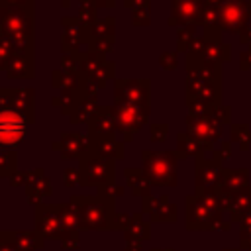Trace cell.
Wrapping results in <instances>:
<instances>
[{
	"mask_svg": "<svg viewBox=\"0 0 251 251\" xmlns=\"http://www.w3.org/2000/svg\"><path fill=\"white\" fill-rule=\"evenodd\" d=\"M18 88L0 86V147L14 149L18 147L27 131V126L35 122L33 114H27L16 106Z\"/></svg>",
	"mask_w": 251,
	"mask_h": 251,
	"instance_id": "6da1fadb",
	"label": "cell"
},
{
	"mask_svg": "<svg viewBox=\"0 0 251 251\" xmlns=\"http://www.w3.org/2000/svg\"><path fill=\"white\" fill-rule=\"evenodd\" d=\"M33 10L20 6H2L0 8V29L2 35L12 41L14 53L35 55V33H33Z\"/></svg>",
	"mask_w": 251,
	"mask_h": 251,
	"instance_id": "7a4b0ae2",
	"label": "cell"
},
{
	"mask_svg": "<svg viewBox=\"0 0 251 251\" xmlns=\"http://www.w3.org/2000/svg\"><path fill=\"white\" fill-rule=\"evenodd\" d=\"M114 104H151V82L147 78H116L114 80Z\"/></svg>",
	"mask_w": 251,
	"mask_h": 251,
	"instance_id": "3957f363",
	"label": "cell"
},
{
	"mask_svg": "<svg viewBox=\"0 0 251 251\" xmlns=\"http://www.w3.org/2000/svg\"><path fill=\"white\" fill-rule=\"evenodd\" d=\"M116 118H118V131L126 137V141H131L133 133L139 131L151 114V106H135V104H114Z\"/></svg>",
	"mask_w": 251,
	"mask_h": 251,
	"instance_id": "277c9868",
	"label": "cell"
},
{
	"mask_svg": "<svg viewBox=\"0 0 251 251\" xmlns=\"http://www.w3.org/2000/svg\"><path fill=\"white\" fill-rule=\"evenodd\" d=\"M84 76L96 88H104L112 78L116 80V65L102 55L86 51L84 55Z\"/></svg>",
	"mask_w": 251,
	"mask_h": 251,
	"instance_id": "5b68a950",
	"label": "cell"
},
{
	"mask_svg": "<svg viewBox=\"0 0 251 251\" xmlns=\"http://www.w3.org/2000/svg\"><path fill=\"white\" fill-rule=\"evenodd\" d=\"M61 53H78L80 47H86L88 27L78 18H61Z\"/></svg>",
	"mask_w": 251,
	"mask_h": 251,
	"instance_id": "8992f818",
	"label": "cell"
},
{
	"mask_svg": "<svg viewBox=\"0 0 251 251\" xmlns=\"http://www.w3.org/2000/svg\"><path fill=\"white\" fill-rule=\"evenodd\" d=\"M206 8L204 0H173L169 25H192L200 22L202 10Z\"/></svg>",
	"mask_w": 251,
	"mask_h": 251,
	"instance_id": "52a82bcc",
	"label": "cell"
},
{
	"mask_svg": "<svg viewBox=\"0 0 251 251\" xmlns=\"http://www.w3.org/2000/svg\"><path fill=\"white\" fill-rule=\"evenodd\" d=\"M114 163L112 159H104L98 155H86L82 157V182L92 180H110L114 178Z\"/></svg>",
	"mask_w": 251,
	"mask_h": 251,
	"instance_id": "ba28073f",
	"label": "cell"
},
{
	"mask_svg": "<svg viewBox=\"0 0 251 251\" xmlns=\"http://www.w3.org/2000/svg\"><path fill=\"white\" fill-rule=\"evenodd\" d=\"M53 149H59L63 159H73L86 155L90 151V141L88 135L78 133V131H65L59 141L53 143Z\"/></svg>",
	"mask_w": 251,
	"mask_h": 251,
	"instance_id": "9c48e42d",
	"label": "cell"
},
{
	"mask_svg": "<svg viewBox=\"0 0 251 251\" xmlns=\"http://www.w3.org/2000/svg\"><path fill=\"white\" fill-rule=\"evenodd\" d=\"M118 129V118L116 108L112 106H100L94 118L88 122V135H110Z\"/></svg>",
	"mask_w": 251,
	"mask_h": 251,
	"instance_id": "30bf717a",
	"label": "cell"
},
{
	"mask_svg": "<svg viewBox=\"0 0 251 251\" xmlns=\"http://www.w3.org/2000/svg\"><path fill=\"white\" fill-rule=\"evenodd\" d=\"M6 76L12 80H27L35 76V55H22V53H14L8 69H6Z\"/></svg>",
	"mask_w": 251,
	"mask_h": 251,
	"instance_id": "8fae6325",
	"label": "cell"
},
{
	"mask_svg": "<svg viewBox=\"0 0 251 251\" xmlns=\"http://www.w3.org/2000/svg\"><path fill=\"white\" fill-rule=\"evenodd\" d=\"M90 141V153L104 157V159H120L122 157V143L116 141V135H88Z\"/></svg>",
	"mask_w": 251,
	"mask_h": 251,
	"instance_id": "7c38bea8",
	"label": "cell"
},
{
	"mask_svg": "<svg viewBox=\"0 0 251 251\" xmlns=\"http://www.w3.org/2000/svg\"><path fill=\"white\" fill-rule=\"evenodd\" d=\"M186 126H188V133L194 139H210L212 135L218 133L216 122L210 116H186Z\"/></svg>",
	"mask_w": 251,
	"mask_h": 251,
	"instance_id": "4fadbf2b",
	"label": "cell"
},
{
	"mask_svg": "<svg viewBox=\"0 0 251 251\" xmlns=\"http://www.w3.org/2000/svg\"><path fill=\"white\" fill-rule=\"evenodd\" d=\"M220 20H222L224 27L235 31L241 27V24L245 20V10L235 0H227V2H224L222 10H220Z\"/></svg>",
	"mask_w": 251,
	"mask_h": 251,
	"instance_id": "5bb4252c",
	"label": "cell"
},
{
	"mask_svg": "<svg viewBox=\"0 0 251 251\" xmlns=\"http://www.w3.org/2000/svg\"><path fill=\"white\" fill-rule=\"evenodd\" d=\"M98 108H100V104H98V94H88V96L75 108V112L69 116V120H71V124H86V126H88V122L94 118V114L98 112Z\"/></svg>",
	"mask_w": 251,
	"mask_h": 251,
	"instance_id": "9a60e30c",
	"label": "cell"
},
{
	"mask_svg": "<svg viewBox=\"0 0 251 251\" xmlns=\"http://www.w3.org/2000/svg\"><path fill=\"white\" fill-rule=\"evenodd\" d=\"M143 157H145V165H147V171H149L151 176L161 178L163 175H167L171 171V163H173L171 153H149V151H145Z\"/></svg>",
	"mask_w": 251,
	"mask_h": 251,
	"instance_id": "2e32d148",
	"label": "cell"
},
{
	"mask_svg": "<svg viewBox=\"0 0 251 251\" xmlns=\"http://www.w3.org/2000/svg\"><path fill=\"white\" fill-rule=\"evenodd\" d=\"M86 27H88V41L116 37V18H114V16L96 20L94 24H90V25H86ZM88 41H86V43H88Z\"/></svg>",
	"mask_w": 251,
	"mask_h": 251,
	"instance_id": "e0dca14e",
	"label": "cell"
},
{
	"mask_svg": "<svg viewBox=\"0 0 251 251\" xmlns=\"http://www.w3.org/2000/svg\"><path fill=\"white\" fill-rule=\"evenodd\" d=\"M84 55L86 51L78 53H61V71L65 75H76L84 71Z\"/></svg>",
	"mask_w": 251,
	"mask_h": 251,
	"instance_id": "ac0fdd59",
	"label": "cell"
},
{
	"mask_svg": "<svg viewBox=\"0 0 251 251\" xmlns=\"http://www.w3.org/2000/svg\"><path fill=\"white\" fill-rule=\"evenodd\" d=\"M96 12H98V6L94 0H78V20L84 24V25H90L94 24L98 18H96Z\"/></svg>",
	"mask_w": 251,
	"mask_h": 251,
	"instance_id": "d6986e66",
	"label": "cell"
},
{
	"mask_svg": "<svg viewBox=\"0 0 251 251\" xmlns=\"http://www.w3.org/2000/svg\"><path fill=\"white\" fill-rule=\"evenodd\" d=\"M114 45H116V37H108V39H94V41H88V43H86V51L106 57L108 53H112V51H114Z\"/></svg>",
	"mask_w": 251,
	"mask_h": 251,
	"instance_id": "ffe728a7",
	"label": "cell"
},
{
	"mask_svg": "<svg viewBox=\"0 0 251 251\" xmlns=\"http://www.w3.org/2000/svg\"><path fill=\"white\" fill-rule=\"evenodd\" d=\"M196 43V37H194V27L192 25H186L178 31V51H192Z\"/></svg>",
	"mask_w": 251,
	"mask_h": 251,
	"instance_id": "44dd1931",
	"label": "cell"
},
{
	"mask_svg": "<svg viewBox=\"0 0 251 251\" xmlns=\"http://www.w3.org/2000/svg\"><path fill=\"white\" fill-rule=\"evenodd\" d=\"M14 57V47H12V41L8 37H0V71H6L10 61Z\"/></svg>",
	"mask_w": 251,
	"mask_h": 251,
	"instance_id": "7402d4cb",
	"label": "cell"
},
{
	"mask_svg": "<svg viewBox=\"0 0 251 251\" xmlns=\"http://www.w3.org/2000/svg\"><path fill=\"white\" fill-rule=\"evenodd\" d=\"M18 163V155L12 149H0V175H8Z\"/></svg>",
	"mask_w": 251,
	"mask_h": 251,
	"instance_id": "603a6c76",
	"label": "cell"
},
{
	"mask_svg": "<svg viewBox=\"0 0 251 251\" xmlns=\"http://www.w3.org/2000/svg\"><path fill=\"white\" fill-rule=\"evenodd\" d=\"M131 24L135 27H145L151 24V10H149V4L147 6H141L137 10H133V16H131Z\"/></svg>",
	"mask_w": 251,
	"mask_h": 251,
	"instance_id": "cb8c5ba5",
	"label": "cell"
},
{
	"mask_svg": "<svg viewBox=\"0 0 251 251\" xmlns=\"http://www.w3.org/2000/svg\"><path fill=\"white\" fill-rule=\"evenodd\" d=\"M159 63H161V67L165 69V71H175L176 69V55L175 53H171V51H165V53H161V57H159Z\"/></svg>",
	"mask_w": 251,
	"mask_h": 251,
	"instance_id": "d4e9b609",
	"label": "cell"
},
{
	"mask_svg": "<svg viewBox=\"0 0 251 251\" xmlns=\"http://www.w3.org/2000/svg\"><path fill=\"white\" fill-rule=\"evenodd\" d=\"M167 124H153L151 126V139L153 141H163L167 135Z\"/></svg>",
	"mask_w": 251,
	"mask_h": 251,
	"instance_id": "484cf974",
	"label": "cell"
},
{
	"mask_svg": "<svg viewBox=\"0 0 251 251\" xmlns=\"http://www.w3.org/2000/svg\"><path fill=\"white\" fill-rule=\"evenodd\" d=\"M0 6H20L35 10V0H0Z\"/></svg>",
	"mask_w": 251,
	"mask_h": 251,
	"instance_id": "4316f807",
	"label": "cell"
},
{
	"mask_svg": "<svg viewBox=\"0 0 251 251\" xmlns=\"http://www.w3.org/2000/svg\"><path fill=\"white\" fill-rule=\"evenodd\" d=\"M63 82H65V73L61 69H53V73H51V86L55 90H61Z\"/></svg>",
	"mask_w": 251,
	"mask_h": 251,
	"instance_id": "83f0119b",
	"label": "cell"
},
{
	"mask_svg": "<svg viewBox=\"0 0 251 251\" xmlns=\"http://www.w3.org/2000/svg\"><path fill=\"white\" fill-rule=\"evenodd\" d=\"M122 4H124L126 8H129V10H137V8L147 6V4H151V2H149V0H122Z\"/></svg>",
	"mask_w": 251,
	"mask_h": 251,
	"instance_id": "f1b7e54d",
	"label": "cell"
},
{
	"mask_svg": "<svg viewBox=\"0 0 251 251\" xmlns=\"http://www.w3.org/2000/svg\"><path fill=\"white\" fill-rule=\"evenodd\" d=\"M98 8H114L116 6V0H94Z\"/></svg>",
	"mask_w": 251,
	"mask_h": 251,
	"instance_id": "f546056e",
	"label": "cell"
},
{
	"mask_svg": "<svg viewBox=\"0 0 251 251\" xmlns=\"http://www.w3.org/2000/svg\"><path fill=\"white\" fill-rule=\"evenodd\" d=\"M61 6H63V8H69V6H71V0H61Z\"/></svg>",
	"mask_w": 251,
	"mask_h": 251,
	"instance_id": "4dcf8cb0",
	"label": "cell"
},
{
	"mask_svg": "<svg viewBox=\"0 0 251 251\" xmlns=\"http://www.w3.org/2000/svg\"><path fill=\"white\" fill-rule=\"evenodd\" d=\"M0 8H2V6H0Z\"/></svg>",
	"mask_w": 251,
	"mask_h": 251,
	"instance_id": "1f68e13d",
	"label": "cell"
}]
</instances>
